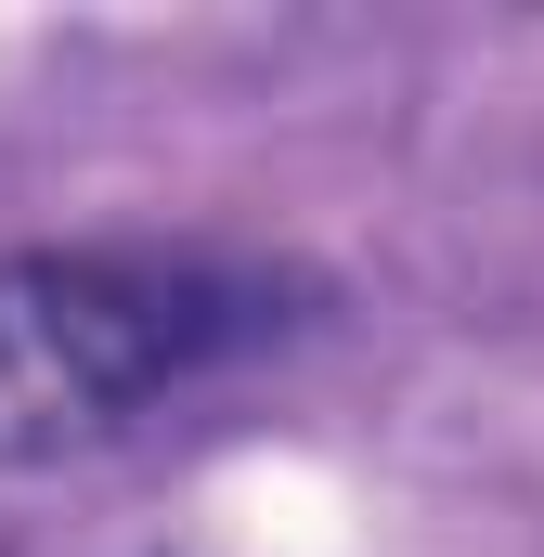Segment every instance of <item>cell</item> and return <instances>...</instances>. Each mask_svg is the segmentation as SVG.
I'll return each mask as SVG.
<instances>
[{"instance_id":"cell-1","label":"cell","mask_w":544,"mask_h":557,"mask_svg":"<svg viewBox=\"0 0 544 557\" xmlns=\"http://www.w3.org/2000/svg\"><path fill=\"white\" fill-rule=\"evenodd\" d=\"M298 324V285L208 247H26L0 260V467H52L234 376Z\"/></svg>"}]
</instances>
